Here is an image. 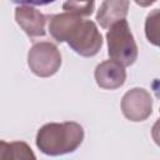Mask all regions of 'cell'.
<instances>
[{
	"mask_svg": "<svg viewBox=\"0 0 160 160\" xmlns=\"http://www.w3.org/2000/svg\"><path fill=\"white\" fill-rule=\"evenodd\" d=\"M109 29L106 34L109 56L124 66L132 65L138 58V46L126 19L114 22Z\"/></svg>",
	"mask_w": 160,
	"mask_h": 160,
	"instance_id": "cell-3",
	"label": "cell"
},
{
	"mask_svg": "<svg viewBox=\"0 0 160 160\" xmlns=\"http://www.w3.org/2000/svg\"><path fill=\"white\" fill-rule=\"evenodd\" d=\"M156 0H135V2L138 4V5H140V6H150L151 4H154Z\"/></svg>",
	"mask_w": 160,
	"mask_h": 160,
	"instance_id": "cell-13",
	"label": "cell"
},
{
	"mask_svg": "<svg viewBox=\"0 0 160 160\" xmlns=\"http://www.w3.org/2000/svg\"><path fill=\"white\" fill-rule=\"evenodd\" d=\"M96 84L108 90H114L124 85L126 79L125 66L115 60H105L100 62L95 69Z\"/></svg>",
	"mask_w": 160,
	"mask_h": 160,
	"instance_id": "cell-6",
	"label": "cell"
},
{
	"mask_svg": "<svg viewBox=\"0 0 160 160\" xmlns=\"http://www.w3.org/2000/svg\"><path fill=\"white\" fill-rule=\"evenodd\" d=\"M0 159H35L30 146L22 141H0Z\"/></svg>",
	"mask_w": 160,
	"mask_h": 160,
	"instance_id": "cell-9",
	"label": "cell"
},
{
	"mask_svg": "<svg viewBox=\"0 0 160 160\" xmlns=\"http://www.w3.org/2000/svg\"><path fill=\"white\" fill-rule=\"evenodd\" d=\"M15 19L19 26L30 38L45 35L46 16L31 5H21L15 10Z\"/></svg>",
	"mask_w": 160,
	"mask_h": 160,
	"instance_id": "cell-7",
	"label": "cell"
},
{
	"mask_svg": "<svg viewBox=\"0 0 160 160\" xmlns=\"http://www.w3.org/2000/svg\"><path fill=\"white\" fill-rule=\"evenodd\" d=\"M28 65L35 75L49 78L59 70L61 65V54L58 46L52 42H35L29 50Z\"/></svg>",
	"mask_w": 160,
	"mask_h": 160,
	"instance_id": "cell-4",
	"label": "cell"
},
{
	"mask_svg": "<svg viewBox=\"0 0 160 160\" xmlns=\"http://www.w3.org/2000/svg\"><path fill=\"white\" fill-rule=\"evenodd\" d=\"M48 19L49 31L56 41L68 42L75 52L85 58L99 52L102 45V36L91 20L66 11L48 16Z\"/></svg>",
	"mask_w": 160,
	"mask_h": 160,
	"instance_id": "cell-1",
	"label": "cell"
},
{
	"mask_svg": "<svg viewBox=\"0 0 160 160\" xmlns=\"http://www.w3.org/2000/svg\"><path fill=\"white\" fill-rule=\"evenodd\" d=\"M121 110L130 121H144L151 115L152 98L145 89L134 88L122 96Z\"/></svg>",
	"mask_w": 160,
	"mask_h": 160,
	"instance_id": "cell-5",
	"label": "cell"
},
{
	"mask_svg": "<svg viewBox=\"0 0 160 160\" xmlns=\"http://www.w3.org/2000/svg\"><path fill=\"white\" fill-rule=\"evenodd\" d=\"M95 0H66L62 9L66 12L76 14L80 16H89L94 11Z\"/></svg>",
	"mask_w": 160,
	"mask_h": 160,
	"instance_id": "cell-10",
	"label": "cell"
},
{
	"mask_svg": "<svg viewBox=\"0 0 160 160\" xmlns=\"http://www.w3.org/2000/svg\"><path fill=\"white\" fill-rule=\"evenodd\" d=\"M84 129L74 121L50 122L39 129L36 146L46 155H61L75 151L82 142Z\"/></svg>",
	"mask_w": 160,
	"mask_h": 160,
	"instance_id": "cell-2",
	"label": "cell"
},
{
	"mask_svg": "<svg viewBox=\"0 0 160 160\" xmlns=\"http://www.w3.org/2000/svg\"><path fill=\"white\" fill-rule=\"evenodd\" d=\"M129 0H104L96 14V20L101 28L108 29L114 22L126 18Z\"/></svg>",
	"mask_w": 160,
	"mask_h": 160,
	"instance_id": "cell-8",
	"label": "cell"
},
{
	"mask_svg": "<svg viewBox=\"0 0 160 160\" xmlns=\"http://www.w3.org/2000/svg\"><path fill=\"white\" fill-rule=\"evenodd\" d=\"M11 1L21 5H48L54 2L55 0H11Z\"/></svg>",
	"mask_w": 160,
	"mask_h": 160,
	"instance_id": "cell-12",
	"label": "cell"
},
{
	"mask_svg": "<svg viewBox=\"0 0 160 160\" xmlns=\"http://www.w3.org/2000/svg\"><path fill=\"white\" fill-rule=\"evenodd\" d=\"M145 34L148 40L154 44L159 45V10H154L151 14L148 15L145 22Z\"/></svg>",
	"mask_w": 160,
	"mask_h": 160,
	"instance_id": "cell-11",
	"label": "cell"
}]
</instances>
